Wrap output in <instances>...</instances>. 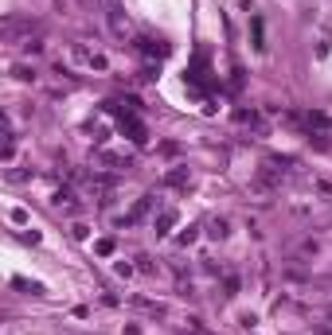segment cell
Returning a JSON list of instances; mask_svg holds the SVG:
<instances>
[{"instance_id":"1","label":"cell","mask_w":332,"mask_h":335,"mask_svg":"<svg viewBox=\"0 0 332 335\" xmlns=\"http://www.w3.org/2000/svg\"><path fill=\"white\" fill-rule=\"evenodd\" d=\"M118 133L129 136L133 144H145V140H149V129H145V121L137 117V113H125V117H118Z\"/></svg>"},{"instance_id":"2","label":"cell","mask_w":332,"mask_h":335,"mask_svg":"<svg viewBox=\"0 0 332 335\" xmlns=\"http://www.w3.org/2000/svg\"><path fill=\"white\" fill-rule=\"evenodd\" d=\"M137 51H141V55H149V59H165L168 55V43H161V39H137Z\"/></svg>"},{"instance_id":"3","label":"cell","mask_w":332,"mask_h":335,"mask_svg":"<svg viewBox=\"0 0 332 335\" xmlns=\"http://www.w3.org/2000/svg\"><path fill=\"white\" fill-rule=\"evenodd\" d=\"M188 168H172V172H165V187H188Z\"/></svg>"},{"instance_id":"4","label":"cell","mask_w":332,"mask_h":335,"mask_svg":"<svg viewBox=\"0 0 332 335\" xmlns=\"http://www.w3.org/2000/svg\"><path fill=\"white\" fill-rule=\"evenodd\" d=\"M149 211H153V195H145V199L137 203V207H133V215H129V219H125V226H129V223H137V219H145V215H149Z\"/></svg>"},{"instance_id":"5","label":"cell","mask_w":332,"mask_h":335,"mask_svg":"<svg viewBox=\"0 0 332 335\" xmlns=\"http://www.w3.org/2000/svg\"><path fill=\"white\" fill-rule=\"evenodd\" d=\"M172 226H176V211H165V215L157 219V234H168Z\"/></svg>"},{"instance_id":"6","label":"cell","mask_w":332,"mask_h":335,"mask_svg":"<svg viewBox=\"0 0 332 335\" xmlns=\"http://www.w3.org/2000/svg\"><path fill=\"white\" fill-rule=\"evenodd\" d=\"M250 27H254V51H266V35H262V16H254V20H250Z\"/></svg>"},{"instance_id":"7","label":"cell","mask_w":332,"mask_h":335,"mask_svg":"<svg viewBox=\"0 0 332 335\" xmlns=\"http://www.w3.org/2000/svg\"><path fill=\"white\" fill-rule=\"evenodd\" d=\"M94 249L102 253V257H110V253H114L118 246H114V238H102V242H94Z\"/></svg>"},{"instance_id":"8","label":"cell","mask_w":332,"mask_h":335,"mask_svg":"<svg viewBox=\"0 0 332 335\" xmlns=\"http://www.w3.org/2000/svg\"><path fill=\"white\" fill-rule=\"evenodd\" d=\"M184 335H211V332H203L199 320H188V324H184Z\"/></svg>"},{"instance_id":"9","label":"cell","mask_w":332,"mask_h":335,"mask_svg":"<svg viewBox=\"0 0 332 335\" xmlns=\"http://www.w3.org/2000/svg\"><path fill=\"white\" fill-rule=\"evenodd\" d=\"M223 292H227V296H238V277H223Z\"/></svg>"},{"instance_id":"10","label":"cell","mask_w":332,"mask_h":335,"mask_svg":"<svg viewBox=\"0 0 332 335\" xmlns=\"http://www.w3.org/2000/svg\"><path fill=\"white\" fill-rule=\"evenodd\" d=\"M211 238H227V223H223V219L211 223Z\"/></svg>"},{"instance_id":"11","label":"cell","mask_w":332,"mask_h":335,"mask_svg":"<svg viewBox=\"0 0 332 335\" xmlns=\"http://www.w3.org/2000/svg\"><path fill=\"white\" fill-rule=\"evenodd\" d=\"M305 121H309V125H317V129H325V125H329V117H325V113H309Z\"/></svg>"},{"instance_id":"12","label":"cell","mask_w":332,"mask_h":335,"mask_svg":"<svg viewBox=\"0 0 332 335\" xmlns=\"http://www.w3.org/2000/svg\"><path fill=\"white\" fill-rule=\"evenodd\" d=\"M12 285H16V289H27V292H39V285H35V281H24V277H16Z\"/></svg>"},{"instance_id":"13","label":"cell","mask_w":332,"mask_h":335,"mask_svg":"<svg viewBox=\"0 0 332 335\" xmlns=\"http://www.w3.org/2000/svg\"><path fill=\"white\" fill-rule=\"evenodd\" d=\"M325 55H329V35H321V39H317V59H325Z\"/></svg>"},{"instance_id":"14","label":"cell","mask_w":332,"mask_h":335,"mask_svg":"<svg viewBox=\"0 0 332 335\" xmlns=\"http://www.w3.org/2000/svg\"><path fill=\"white\" fill-rule=\"evenodd\" d=\"M191 242H195V226H188V230L180 234V246H191Z\"/></svg>"},{"instance_id":"15","label":"cell","mask_w":332,"mask_h":335,"mask_svg":"<svg viewBox=\"0 0 332 335\" xmlns=\"http://www.w3.org/2000/svg\"><path fill=\"white\" fill-rule=\"evenodd\" d=\"M12 223H20V226L27 223V211H24V207H16V211H12Z\"/></svg>"},{"instance_id":"16","label":"cell","mask_w":332,"mask_h":335,"mask_svg":"<svg viewBox=\"0 0 332 335\" xmlns=\"http://www.w3.org/2000/svg\"><path fill=\"white\" fill-rule=\"evenodd\" d=\"M8 179L12 183H24V179H31V172H8Z\"/></svg>"}]
</instances>
